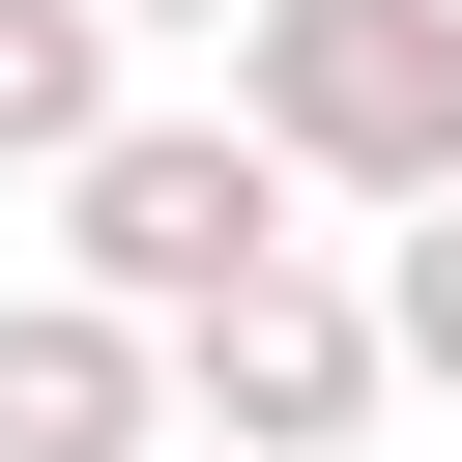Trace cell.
Returning <instances> with one entry per match:
<instances>
[{
  "instance_id": "obj_3",
  "label": "cell",
  "mask_w": 462,
  "mask_h": 462,
  "mask_svg": "<svg viewBox=\"0 0 462 462\" xmlns=\"http://www.w3.org/2000/svg\"><path fill=\"white\" fill-rule=\"evenodd\" d=\"M375 404H404V318L346 260H260L231 318H173V433H231V462H346Z\"/></svg>"
},
{
  "instance_id": "obj_7",
  "label": "cell",
  "mask_w": 462,
  "mask_h": 462,
  "mask_svg": "<svg viewBox=\"0 0 462 462\" xmlns=\"http://www.w3.org/2000/svg\"><path fill=\"white\" fill-rule=\"evenodd\" d=\"M116 29H202V58H231V0H116Z\"/></svg>"
},
{
  "instance_id": "obj_2",
  "label": "cell",
  "mask_w": 462,
  "mask_h": 462,
  "mask_svg": "<svg viewBox=\"0 0 462 462\" xmlns=\"http://www.w3.org/2000/svg\"><path fill=\"white\" fill-rule=\"evenodd\" d=\"M231 116L318 202H433L462 173V0H231Z\"/></svg>"
},
{
  "instance_id": "obj_5",
  "label": "cell",
  "mask_w": 462,
  "mask_h": 462,
  "mask_svg": "<svg viewBox=\"0 0 462 462\" xmlns=\"http://www.w3.org/2000/svg\"><path fill=\"white\" fill-rule=\"evenodd\" d=\"M116 58H144V29H116V0H0V173H87V144H116V116H144V87H116Z\"/></svg>"
},
{
  "instance_id": "obj_4",
  "label": "cell",
  "mask_w": 462,
  "mask_h": 462,
  "mask_svg": "<svg viewBox=\"0 0 462 462\" xmlns=\"http://www.w3.org/2000/svg\"><path fill=\"white\" fill-rule=\"evenodd\" d=\"M0 462H173V318H116L87 260L0 289Z\"/></svg>"
},
{
  "instance_id": "obj_1",
  "label": "cell",
  "mask_w": 462,
  "mask_h": 462,
  "mask_svg": "<svg viewBox=\"0 0 462 462\" xmlns=\"http://www.w3.org/2000/svg\"><path fill=\"white\" fill-rule=\"evenodd\" d=\"M58 260H87L116 318H231L260 260H318V173H289L260 116H116V144L58 173Z\"/></svg>"
},
{
  "instance_id": "obj_8",
  "label": "cell",
  "mask_w": 462,
  "mask_h": 462,
  "mask_svg": "<svg viewBox=\"0 0 462 462\" xmlns=\"http://www.w3.org/2000/svg\"><path fill=\"white\" fill-rule=\"evenodd\" d=\"M173 462H231V433H173Z\"/></svg>"
},
{
  "instance_id": "obj_6",
  "label": "cell",
  "mask_w": 462,
  "mask_h": 462,
  "mask_svg": "<svg viewBox=\"0 0 462 462\" xmlns=\"http://www.w3.org/2000/svg\"><path fill=\"white\" fill-rule=\"evenodd\" d=\"M375 318H404V375L462 404V173H433V202H375Z\"/></svg>"
}]
</instances>
